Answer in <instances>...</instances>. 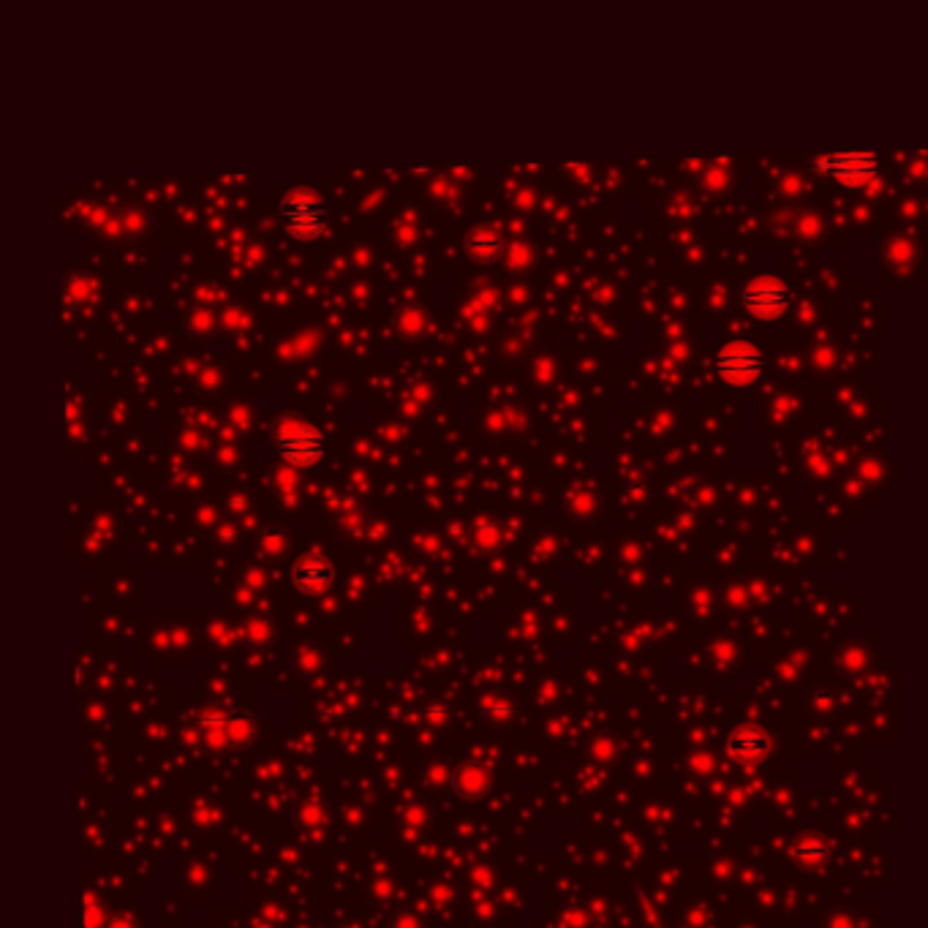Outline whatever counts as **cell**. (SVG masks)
<instances>
[{
	"label": "cell",
	"instance_id": "cell-1",
	"mask_svg": "<svg viewBox=\"0 0 928 928\" xmlns=\"http://www.w3.org/2000/svg\"><path fill=\"white\" fill-rule=\"evenodd\" d=\"M281 221L294 237H319L330 224V210L324 205V199L316 191H292L281 202Z\"/></svg>",
	"mask_w": 928,
	"mask_h": 928
},
{
	"label": "cell",
	"instance_id": "cell-2",
	"mask_svg": "<svg viewBox=\"0 0 928 928\" xmlns=\"http://www.w3.org/2000/svg\"><path fill=\"white\" fill-rule=\"evenodd\" d=\"M811 167L841 186H866L880 169V156L877 150H833L814 158Z\"/></svg>",
	"mask_w": 928,
	"mask_h": 928
},
{
	"label": "cell",
	"instance_id": "cell-3",
	"mask_svg": "<svg viewBox=\"0 0 928 928\" xmlns=\"http://www.w3.org/2000/svg\"><path fill=\"white\" fill-rule=\"evenodd\" d=\"M741 305L754 319H779L790 311L792 286L779 275H757L743 284Z\"/></svg>",
	"mask_w": 928,
	"mask_h": 928
},
{
	"label": "cell",
	"instance_id": "cell-4",
	"mask_svg": "<svg viewBox=\"0 0 928 928\" xmlns=\"http://www.w3.org/2000/svg\"><path fill=\"white\" fill-rule=\"evenodd\" d=\"M765 371V352L754 341H727L716 352V373L733 387H746Z\"/></svg>",
	"mask_w": 928,
	"mask_h": 928
},
{
	"label": "cell",
	"instance_id": "cell-5",
	"mask_svg": "<svg viewBox=\"0 0 928 928\" xmlns=\"http://www.w3.org/2000/svg\"><path fill=\"white\" fill-rule=\"evenodd\" d=\"M273 447L278 458L294 466H313L324 458V436L305 422H281V428H275Z\"/></svg>",
	"mask_w": 928,
	"mask_h": 928
},
{
	"label": "cell",
	"instance_id": "cell-6",
	"mask_svg": "<svg viewBox=\"0 0 928 928\" xmlns=\"http://www.w3.org/2000/svg\"><path fill=\"white\" fill-rule=\"evenodd\" d=\"M333 580V564L324 556H319V553L303 556L292 567V583L300 594H322V591L333 586Z\"/></svg>",
	"mask_w": 928,
	"mask_h": 928
},
{
	"label": "cell",
	"instance_id": "cell-7",
	"mask_svg": "<svg viewBox=\"0 0 928 928\" xmlns=\"http://www.w3.org/2000/svg\"><path fill=\"white\" fill-rule=\"evenodd\" d=\"M727 749H730V757L738 762H760L771 754V735L754 724H741L730 735Z\"/></svg>",
	"mask_w": 928,
	"mask_h": 928
},
{
	"label": "cell",
	"instance_id": "cell-8",
	"mask_svg": "<svg viewBox=\"0 0 928 928\" xmlns=\"http://www.w3.org/2000/svg\"><path fill=\"white\" fill-rule=\"evenodd\" d=\"M466 251L482 264L499 262L504 251H507V240L493 226H474L466 235Z\"/></svg>",
	"mask_w": 928,
	"mask_h": 928
},
{
	"label": "cell",
	"instance_id": "cell-9",
	"mask_svg": "<svg viewBox=\"0 0 928 928\" xmlns=\"http://www.w3.org/2000/svg\"><path fill=\"white\" fill-rule=\"evenodd\" d=\"M251 741H254V719L229 716L226 719V743L229 746H248Z\"/></svg>",
	"mask_w": 928,
	"mask_h": 928
},
{
	"label": "cell",
	"instance_id": "cell-10",
	"mask_svg": "<svg viewBox=\"0 0 928 928\" xmlns=\"http://www.w3.org/2000/svg\"><path fill=\"white\" fill-rule=\"evenodd\" d=\"M398 327H401V333L406 335H420L422 330L428 327V322H425V313H422L420 308L409 305V308H401V311H398Z\"/></svg>",
	"mask_w": 928,
	"mask_h": 928
},
{
	"label": "cell",
	"instance_id": "cell-11",
	"mask_svg": "<svg viewBox=\"0 0 928 928\" xmlns=\"http://www.w3.org/2000/svg\"><path fill=\"white\" fill-rule=\"evenodd\" d=\"M107 918H109V915L104 912V907H101L98 901L85 899V904H82V926H85V928H104Z\"/></svg>",
	"mask_w": 928,
	"mask_h": 928
},
{
	"label": "cell",
	"instance_id": "cell-12",
	"mask_svg": "<svg viewBox=\"0 0 928 928\" xmlns=\"http://www.w3.org/2000/svg\"><path fill=\"white\" fill-rule=\"evenodd\" d=\"M104 928H137V923L126 915H115V918H107Z\"/></svg>",
	"mask_w": 928,
	"mask_h": 928
}]
</instances>
